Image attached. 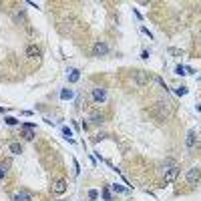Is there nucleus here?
Instances as JSON below:
<instances>
[{
  "label": "nucleus",
  "mask_w": 201,
  "mask_h": 201,
  "mask_svg": "<svg viewBox=\"0 0 201 201\" xmlns=\"http://www.w3.org/2000/svg\"><path fill=\"white\" fill-rule=\"evenodd\" d=\"M155 113H157V117H159L161 121H167V119H171V115H173V103L159 101L155 105Z\"/></svg>",
  "instance_id": "f257e3e1"
},
{
  "label": "nucleus",
  "mask_w": 201,
  "mask_h": 201,
  "mask_svg": "<svg viewBox=\"0 0 201 201\" xmlns=\"http://www.w3.org/2000/svg\"><path fill=\"white\" fill-rule=\"evenodd\" d=\"M179 175V167L177 165H171V167H165L163 171V183H173Z\"/></svg>",
  "instance_id": "f03ea898"
},
{
  "label": "nucleus",
  "mask_w": 201,
  "mask_h": 201,
  "mask_svg": "<svg viewBox=\"0 0 201 201\" xmlns=\"http://www.w3.org/2000/svg\"><path fill=\"white\" fill-rule=\"evenodd\" d=\"M185 179H187V183H189V185H197L199 179H201V169L199 167H191L189 171H187Z\"/></svg>",
  "instance_id": "7ed1b4c3"
},
{
  "label": "nucleus",
  "mask_w": 201,
  "mask_h": 201,
  "mask_svg": "<svg viewBox=\"0 0 201 201\" xmlns=\"http://www.w3.org/2000/svg\"><path fill=\"white\" fill-rule=\"evenodd\" d=\"M133 79H135V83L139 85V87H145V85L151 80V75H149V72H145V71H135L133 72Z\"/></svg>",
  "instance_id": "20e7f679"
},
{
  "label": "nucleus",
  "mask_w": 201,
  "mask_h": 201,
  "mask_svg": "<svg viewBox=\"0 0 201 201\" xmlns=\"http://www.w3.org/2000/svg\"><path fill=\"white\" fill-rule=\"evenodd\" d=\"M109 53V46H107V42H95V46H93V54L95 57H105V54Z\"/></svg>",
  "instance_id": "39448f33"
},
{
  "label": "nucleus",
  "mask_w": 201,
  "mask_h": 201,
  "mask_svg": "<svg viewBox=\"0 0 201 201\" xmlns=\"http://www.w3.org/2000/svg\"><path fill=\"white\" fill-rule=\"evenodd\" d=\"M26 58H30V61H38L40 58V48H38L36 44H30V46H26Z\"/></svg>",
  "instance_id": "423d86ee"
},
{
  "label": "nucleus",
  "mask_w": 201,
  "mask_h": 201,
  "mask_svg": "<svg viewBox=\"0 0 201 201\" xmlns=\"http://www.w3.org/2000/svg\"><path fill=\"white\" fill-rule=\"evenodd\" d=\"M93 101H95V103H105L107 101V91H105V89H101V87L93 89Z\"/></svg>",
  "instance_id": "0eeeda50"
},
{
  "label": "nucleus",
  "mask_w": 201,
  "mask_h": 201,
  "mask_svg": "<svg viewBox=\"0 0 201 201\" xmlns=\"http://www.w3.org/2000/svg\"><path fill=\"white\" fill-rule=\"evenodd\" d=\"M195 141H197V133H195V131H189V133H187V139H185L187 151H193V147H195Z\"/></svg>",
  "instance_id": "6e6552de"
},
{
  "label": "nucleus",
  "mask_w": 201,
  "mask_h": 201,
  "mask_svg": "<svg viewBox=\"0 0 201 201\" xmlns=\"http://www.w3.org/2000/svg\"><path fill=\"white\" fill-rule=\"evenodd\" d=\"M53 191H54L57 195H62V193L66 191V181H65V179H58V181L53 185Z\"/></svg>",
  "instance_id": "1a4fd4ad"
},
{
  "label": "nucleus",
  "mask_w": 201,
  "mask_h": 201,
  "mask_svg": "<svg viewBox=\"0 0 201 201\" xmlns=\"http://www.w3.org/2000/svg\"><path fill=\"white\" fill-rule=\"evenodd\" d=\"M14 201H34V197L28 193V191H20V193H16Z\"/></svg>",
  "instance_id": "9d476101"
},
{
  "label": "nucleus",
  "mask_w": 201,
  "mask_h": 201,
  "mask_svg": "<svg viewBox=\"0 0 201 201\" xmlns=\"http://www.w3.org/2000/svg\"><path fill=\"white\" fill-rule=\"evenodd\" d=\"M8 151H10L12 155H20V153H22V145L14 141V143H10V145H8Z\"/></svg>",
  "instance_id": "9b49d317"
},
{
  "label": "nucleus",
  "mask_w": 201,
  "mask_h": 201,
  "mask_svg": "<svg viewBox=\"0 0 201 201\" xmlns=\"http://www.w3.org/2000/svg\"><path fill=\"white\" fill-rule=\"evenodd\" d=\"M22 137H24V139H26V141H32V139H34V133H32V129H24Z\"/></svg>",
  "instance_id": "f8f14e48"
},
{
  "label": "nucleus",
  "mask_w": 201,
  "mask_h": 201,
  "mask_svg": "<svg viewBox=\"0 0 201 201\" xmlns=\"http://www.w3.org/2000/svg\"><path fill=\"white\" fill-rule=\"evenodd\" d=\"M79 71H71V76H68V80H71V83H76V80H79Z\"/></svg>",
  "instance_id": "ddd939ff"
},
{
  "label": "nucleus",
  "mask_w": 201,
  "mask_h": 201,
  "mask_svg": "<svg viewBox=\"0 0 201 201\" xmlns=\"http://www.w3.org/2000/svg\"><path fill=\"white\" fill-rule=\"evenodd\" d=\"M62 135H65L68 141H72V131L68 129V127H62Z\"/></svg>",
  "instance_id": "4468645a"
},
{
  "label": "nucleus",
  "mask_w": 201,
  "mask_h": 201,
  "mask_svg": "<svg viewBox=\"0 0 201 201\" xmlns=\"http://www.w3.org/2000/svg\"><path fill=\"white\" fill-rule=\"evenodd\" d=\"M71 97H72V93H71V91H66V89L61 93V99H71Z\"/></svg>",
  "instance_id": "2eb2a0df"
},
{
  "label": "nucleus",
  "mask_w": 201,
  "mask_h": 201,
  "mask_svg": "<svg viewBox=\"0 0 201 201\" xmlns=\"http://www.w3.org/2000/svg\"><path fill=\"white\" fill-rule=\"evenodd\" d=\"M91 119H93V123H103V115H97V113H95Z\"/></svg>",
  "instance_id": "dca6fc26"
},
{
  "label": "nucleus",
  "mask_w": 201,
  "mask_h": 201,
  "mask_svg": "<svg viewBox=\"0 0 201 201\" xmlns=\"http://www.w3.org/2000/svg\"><path fill=\"white\" fill-rule=\"evenodd\" d=\"M89 197H91V199H97V197H99V191L91 189V191H89Z\"/></svg>",
  "instance_id": "f3484780"
},
{
  "label": "nucleus",
  "mask_w": 201,
  "mask_h": 201,
  "mask_svg": "<svg viewBox=\"0 0 201 201\" xmlns=\"http://www.w3.org/2000/svg\"><path fill=\"white\" fill-rule=\"evenodd\" d=\"M175 72H177V75H187V72H185V66H181V65L175 68Z\"/></svg>",
  "instance_id": "a211bd4d"
},
{
  "label": "nucleus",
  "mask_w": 201,
  "mask_h": 201,
  "mask_svg": "<svg viewBox=\"0 0 201 201\" xmlns=\"http://www.w3.org/2000/svg\"><path fill=\"white\" fill-rule=\"evenodd\" d=\"M177 95H181V97L187 95V87H179V89H177Z\"/></svg>",
  "instance_id": "6ab92c4d"
},
{
  "label": "nucleus",
  "mask_w": 201,
  "mask_h": 201,
  "mask_svg": "<svg viewBox=\"0 0 201 201\" xmlns=\"http://www.w3.org/2000/svg\"><path fill=\"white\" fill-rule=\"evenodd\" d=\"M4 121H6L8 125H16V123H18V121H16V119H12V117H6V119H4Z\"/></svg>",
  "instance_id": "aec40b11"
},
{
  "label": "nucleus",
  "mask_w": 201,
  "mask_h": 201,
  "mask_svg": "<svg viewBox=\"0 0 201 201\" xmlns=\"http://www.w3.org/2000/svg\"><path fill=\"white\" fill-rule=\"evenodd\" d=\"M103 197H105L107 201H111V193H109V191H107V189H105V191H103Z\"/></svg>",
  "instance_id": "412c9836"
},
{
  "label": "nucleus",
  "mask_w": 201,
  "mask_h": 201,
  "mask_svg": "<svg viewBox=\"0 0 201 201\" xmlns=\"http://www.w3.org/2000/svg\"><path fill=\"white\" fill-rule=\"evenodd\" d=\"M111 189H113V191H125L121 185H111Z\"/></svg>",
  "instance_id": "4be33fe9"
},
{
  "label": "nucleus",
  "mask_w": 201,
  "mask_h": 201,
  "mask_svg": "<svg viewBox=\"0 0 201 201\" xmlns=\"http://www.w3.org/2000/svg\"><path fill=\"white\" fill-rule=\"evenodd\" d=\"M4 173H6V169H4V165H0V179H4Z\"/></svg>",
  "instance_id": "5701e85b"
},
{
  "label": "nucleus",
  "mask_w": 201,
  "mask_h": 201,
  "mask_svg": "<svg viewBox=\"0 0 201 201\" xmlns=\"http://www.w3.org/2000/svg\"><path fill=\"white\" fill-rule=\"evenodd\" d=\"M169 53H171V54H181V50H177V48H169Z\"/></svg>",
  "instance_id": "b1692460"
},
{
  "label": "nucleus",
  "mask_w": 201,
  "mask_h": 201,
  "mask_svg": "<svg viewBox=\"0 0 201 201\" xmlns=\"http://www.w3.org/2000/svg\"><path fill=\"white\" fill-rule=\"evenodd\" d=\"M197 80H201V76H197Z\"/></svg>",
  "instance_id": "393cba45"
}]
</instances>
